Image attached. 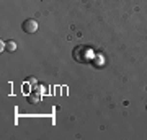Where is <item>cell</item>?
Masks as SVG:
<instances>
[{
    "label": "cell",
    "instance_id": "cell-1",
    "mask_svg": "<svg viewBox=\"0 0 147 140\" xmlns=\"http://www.w3.org/2000/svg\"><path fill=\"white\" fill-rule=\"evenodd\" d=\"M23 31L25 33H36L38 31V21L36 20H25V23H23Z\"/></svg>",
    "mask_w": 147,
    "mask_h": 140
},
{
    "label": "cell",
    "instance_id": "cell-2",
    "mask_svg": "<svg viewBox=\"0 0 147 140\" xmlns=\"http://www.w3.org/2000/svg\"><path fill=\"white\" fill-rule=\"evenodd\" d=\"M5 49H7L8 52H13V51L16 49V44H15L13 41H8V42L5 44Z\"/></svg>",
    "mask_w": 147,
    "mask_h": 140
},
{
    "label": "cell",
    "instance_id": "cell-3",
    "mask_svg": "<svg viewBox=\"0 0 147 140\" xmlns=\"http://www.w3.org/2000/svg\"><path fill=\"white\" fill-rule=\"evenodd\" d=\"M28 101L31 104H36L38 101H39V96H38V94H30V96H28Z\"/></svg>",
    "mask_w": 147,
    "mask_h": 140
},
{
    "label": "cell",
    "instance_id": "cell-4",
    "mask_svg": "<svg viewBox=\"0 0 147 140\" xmlns=\"http://www.w3.org/2000/svg\"><path fill=\"white\" fill-rule=\"evenodd\" d=\"M28 82L31 83V85H36V80H34V78H33V77H30V80H28Z\"/></svg>",
    "mask_w": 147,
    "mask_h": 140
}]
</instances>
